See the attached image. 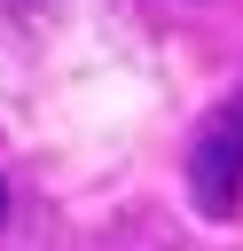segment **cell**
Wrapping results in <instances>:
<instances>
[{
  "label": "cell",
  "instance_id": "cell-2",
  "mask_svg": "<svg viewBox=\"0 0 243 251\" xmlns=\"http://www.w3.org/2000/svg\"><path fill=\"white\" fill-rule=\"evenodd\" d=\"M0 212H8V180H0Z\"/></svg>",
  "mask_w": 243,
  "mask_h": 251
},
{
  "label": "cell",
  "instance_id": "cell-1",
  "mask_svg": "<svg viewBox=\"0 0 243 251\" xmlns=\"http://www.w3.org/2000/svg\"><path fill=\"white\" fill-rule=\"evenodd\" d=\"M180 180H188V204L204 220H235L243 212V86L219 94L196 118L188 157H180Z\"/></svg>",
  "mask_w": 243,
  "mask_h": 251
}]
</instances>
